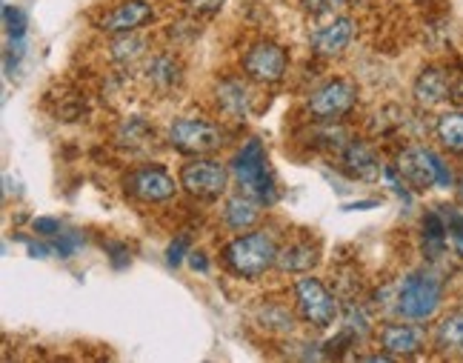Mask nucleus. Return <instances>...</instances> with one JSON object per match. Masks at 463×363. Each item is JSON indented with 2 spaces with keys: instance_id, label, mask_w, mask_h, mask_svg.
Instances as JSON below:
<instances>
[{
  "instance_id": "22",
  "label": "nucleus",
  "mask_w": 463,
  "mask_h": 363,
  "mask_svg": "<svg viewBox=\"0 0 463 363\" xmlns=\"http://www.w3.org/2000/svg\"><path fill=\"white\" fill-rule=\"evenodd\" d=\"M435 135L449 152L463 155V112H458V109H455V112L440 115L438 126H435Z\"/></svg>"
},
{
  "instance_id": "32",
  "label": "nucleus",
  "mask_w": 463,
  "mask_h": 363,
  "mask_svg": "<svg viewBox=\"0 0 463 363\" xmlns=\"http://www.w3.org/2000/svg\"><path fill=\"white\" fill-rule=\"evenodd\" d=\"M186 246H189V241H186V238L172 241V244H169V249H166V263H169V266H181Z\"/></svg>"
},
{
  "instance_id": "19",
  "label": "nucleus",
  "mask_w": 463,
  "mask_h": 363,
  "mask_svg": "<svg viewBox=\"0 0 463 363\" xmlns=\"http://www.w3.org/2000/svg\"><path fill=\"white\" fill-rule=\"evenodd\" d=\"M260 221V206L255 201V195H235L229 197L226 206H223V224L235 232H243V229H252L255 224Z\"/></svg>"
},
{
  "instance_id": "10",
  "label": "nucleus",
  "mask_w": 463,
  "mask_h": 363,
  "mask_svg": "<svg viewBox=\"0 0 463 363\" xmlns=\"http://www.w3.org/2000/svg\"><path fill=\"white\" fill-rule=\"evenodd\" d=\"M358 103V86L349 81H329L309 95V112L320 120L344 118Z\"/></svg>"
},
{
  "instance_id": "33",
  "label": "nucleus",
  "mask_w": 463,
  "mask_h": 363,
  "mask_svg": "<svg viewBox=\"0 0 463 363\" xmlns=\"http://www.w3.org/2000/svg\"><path fill=\"white\" fill-rule=\"evenodd\" d=\"M32 226L38 234H46V238H55V234H61V221H55V217H38Z\"/></svg>"
},
{
  "instance_id": "1",
  "label": "nucleus",
  "mask_w": 463,
  "mask_h": 363,
  "mask_svg": "<svg viewBox=\"0 0 463 363\" xmlns=\"http://www.w3.org/2000/svg\"><path fill=\"white\" fill-rule=\"evenodd\" d=\"M440 301H443V281L430 269H418L409 272L401 281L395 295V312L403 320L423 323L440 310Z\"/></svg>"
},
{
  "instance_id": "29",
  "label": "nucleus",
  "mask_w": 463,
  "mask_h": 363,
  "mask_svg": "<svg viewBox=\"0 0 463 363\" xmlns=\"http://www.w3.org/2000/svg\"><path fill=\"white\" fill-rule=\"evenodd\" d=\"M80 246H83V234H78V232L55 234V252H58L61 258H72Z\"/></svg>"
},
{
  "instance_id": "36",
  "label": "nucleus",
  "mask_w": 463,
  "mask_h": 363,
  "mask_svg": "<svg viewBox=\"0 0 463 363\" xmlns=\"http://www.w3.org/2000/svg\"><path fill=\"white\" fill-rule=\"evenodd\" d=\"M375 206H378V201H361V204H346L344 212H352V209H375Z\"/></svg>"
},
{
  "instance_id": "8",
  "label": "nucleus",
  "mask_w": 463,
  "mask_h": 363,
  "mask_svg": "<svg viewBox=\"0 0 463 363\" xmlns=\"http://www.w3.org/2000/svg\"><path fill=\"white\" fill-rule=\"evenodd\" d=\"M287 69H289V54L272 41H260L255 46H249V52L243 54V72L255 83H278L287 75Z\"/></svg>"
},
{
  "instance_id": "14",
  "label": "nucleus",
  "mask_w": 463,
  "mask_h": 363,
  "mask_svg": "<svg viewBox=\"0 0 463 363\" xmlns=\"http://www.w3.org/2000/svg\"><path fill=\"white\" fill-rule=\"evenodd\" d=\"M352 34H354L352 17H337L335 24L317 29L312 34V49H315V54H320V58H337V54L349 46Z\"/></svg>"
},
{
  "instance_id": "26",
  "label": "nucleus",
  "mask_w": 463,
  "mask_h": 363,
  "mask_svg": "<svg viewBox=\"0 0 463 363\" xmlns=\"http://www.w3.org/2000/svg\"><path fill=\"white\" fill-rule=\"evenodd\" d=\"M4 26H6V34L12 41H24L26 38V29H29V21L21 6H12L6 4L4 6Z\"/></svg>"
},
{
  "instance_id": "31",
  "label": "nucleus",
  "mask_w": 463,
  "mask_h": 363,
  "mask_svg": "<svg viewBox=\"0 0 463 363\" xmlns=\"http://www.w3.org/2000/svg\"><path fill=\"white\" fill-rule=\"evenodd\" d=\"M184 4L194 14H215V12H221L223 0H184Z\"/></svg>"
},
{
  "instance_id": "20",
  "label": "nucleus",
  "mask_w": 463,
  "mask_h": 363,
  "mask_svg": "<svg viewBox=\"0 0 463 363\" xmlns=\"http://www.w3.org/2000/svg\"><path fill=\"white\" fill-rule=\"evenodd\" d=\"M317 255L320 249L309 241H295V244H287L283 249H278V269L280 272H309L315 263H317Z\"/></svg>"
},
{
  "instance_id": "35",
  "label": "nucleus",
  "mask_w": 463,
  "mask_h": 363,
  "mask_svg": "<svg viewBox=\"0 0 463 363\" xmlns=\"http://www.w3.org/2000/svg\"><path fill=\"white\" fill-rule=\"evenodd\" d=\"M29 252H32L34 258H38V255H41V258H46L52 249H49V246H43V244H34V241H29Z\"/></svg>"
},
{
  "instance_id": "4",
  "label": "nucleus",
  "mask_w": 463,
  "mask_h": 363,
  "mask_svg": "<svg viewBox=\"0 0 463 363\" xmlns=\"http://www.w3.org/2000/svg\"><path fill=\"white\" fill-rule=\"evenodd\" d=\"M232 175H235L238 184L249 195H255L258 201H266V204L275 201V180H272V169H269V160H266L260 140L243 143L235 160H232Z\"/></svg>"
},
{
  "instance_id": "16",
  "label": "nucleus",
  "mask_w": 463,
  "mask_h": 363,
  "mask_svg": "<svg viewBox=\"0 0 463 363\" xmlns=\"http://www.w3.org/2000/svg\"><path fill=\"white\" fill-rule=\"evenodd\" d=\"M215 100H218V109L232 118V120H243L249 115V106H252V95H249V86L238 78H226L218 83L215 89Z\"/></svg>"
},
{
  "instance_id": "37",
  "label": "nucleus",
  "mask_w": 463,
  "mask_h": 363,
  "mask_svg": "<svg viewBox=\"0 0 463 363\" xmlns=\"http://www.w3.org/2000/svg\"><path fill=\"white\" fill-rule=\"evenodd\" d=\"M189 258H192V266H194V269H201V272H206V269H209V263H206V258H203V255H189Z\"/></svg>"
},
{
  "instance_id": "25",
  "label": "nucleus",
  "mask_w": 463,
  "mask_h": 363,
  "mask_svg": "<svg viewBox=\"0 0 463 363\" xmlns=\"http://www.w3.org/2000/svg\"><path fill=\"white\" fill-rule=\"evenodd\" d=\"M144 49H146V43L140 41L135 32H129V38H120V41L112 43V61H118V63H132V61L140 58V54H144Z\"/></svg>"
},
{
  "instance_id": "6",
  "label": "nucleus",
  "mask_w": 463,
  "mask_h": 363,
  "mask_svg": "<svg viewBox=\"0 0 463 363\" xmlns=\"http://www.w3.org/2000/svg\"><path fill=\"white\" fill-rule=\"evenodd\" d=\"M295 303L300 318L317 330H326L341 318V303L317 278H300L295 283Z\"/></svg>"
},
{
  "instance_id": "17",
  "label": "nucleus",
  "mask_w": 463,
  "mask_h": 363,
  "mask_svg": "<svg viewBox=\"0 0 463 363\" xmlns=\"http://www.w3.org/2000/svg\"><path fill=\"white\" fill-rule=\"evenodd\" d=\"M435 347L447 358H463V306L440 318L435 330Z\"/></svg>"
},
{
  "instance_id": "5",
  "label": "nucleus",
  "mask_w": 463,
  "mask_h": 363,
  "mask_svg": "<svg viewBox=\"0 0 463 363\" xmlns=\"http://www.w3.org/2000/svg\"><path fill=\"white\" fill-rule=\"evenodd\" d=\"M169 143L172 149L184 155H212L223 147V132L215 123L201 120V118H177L169 126Z\"/></svg>"
},
{
  "instance_id": "2",
  "label": "nucleus",
  "mask_w": 463,
  "mask_h": 363,
  "mask_svg": "<svg viewBox=\"0 0 463 363\" xmlns=\"http://www.w3.org/2000/svg\"><path fill=\"white\" fill-rule=\"evenodd\" d=\"M223 263L229 266L232 275L255 281L266 275V269L278 263V246L269 232H249L241 234L223 249Z\"/></svg>"
},
{
  "instance_id": "15",
  "label": "nucleus",
  "mask_w": 463,
  "mask_h": 363,
  "mask_svg": "<svg viewBox=\"0 0 463 363\" xmlns=\"http://www.w3.org/2000/svg\"><path fill=\"white\" fill-rule=\"evenodd\" d=\"M415 100L420 103V106H438V103H443L447 98H452V81H449V75L443 69H438V66H426L420 75H418V81H415Z\"/></svg>"
},
{
  "instance_id": "38",
  "label": "nucleus",
  "mask_w": 463,
  "mask_h": 363,
  "mask_svg": "<svg viewBox=\"0 0 463 363\" xmlns=\"http://www.w3.org/2000/svg\"><path fill=\"white\" fill-rule=\"evenodd\" d=\"M458 201H460V206H463V175L458 177Z\"/></svg>"
},
{
  "instance_id": "27",
  "label": "nucleus",
  "mask_w": 463,
  "mask_h": 363,
  "mask_svg": "<svg viewBox=\"0 0 463 363\" xmlns=\"http://www.w3.org/2000/svg\"><path fill=\"white\" fill-rule=\"evenodd\" d=\"M344 332L352 340H364L369 335V318L358 310V306H349L346 315H344Z\"/></svg>"
},
{
  "instance_id": "23",
  "label": "nucleus",
  "mask_w": 463,
  "mask_h": 363,
  "mask_svg": "<svg viewBox=\"0 0 463 363\" xmlns=\"http://www.w3.org/2000/svg\"><path fill=\"white\" fill-rule=\"evenodd\" d=\"M258 320L263 323V330H272V332H292V312L287 306L280 303H266Z\"/></svg>"
},
{
  "instance_id": "7",
  "label": "nucleus",
  "mask_w": 463,
  "mask_h": 363,
  "mask_svg": "<svg viewBox=\"0 0 463 363\" xmlns=\"http://www.w3.org/2000/svg\"><path fill=\"white\" fill-rule=\"evenodd\" d=\"M229 184V172L221 160L212 158H198L184 163L181 169V186L192 195L201 197V201H212V197H221Z\"/></svg>"
},
{
  "instance_id": "21",
  "label": "nucleus",
  "mask_w": 463,
  "mask_h": 363,
  "mask_svg": "<svg viewBox=\"0 0 463 363\" xmlns=\"http://www.w3.org/2000/svg\"><path fill=\"white\" fill-rule=\"evenodd\" d=\"M449 244V229H447V217L438 212H426L423 215V249L426 255H443V249Z\"/></svg>"
},
{
  "instance_id": "12",
  "label": "nucleus",
  "mask_w": 463,
  "mask_h": 363,
  "mask_svg": "<svg viewBox=\"0 0 463 363\" xmlns=\"http://www.w3.org/2000/svg\"><path fill=\"white\" fill-rule=\"evenodd\" d=\"M381 347L392 358H415L426 347V332L420 326L409 323H389L381 330Z\"/></svg>"
},
{
  "instance_id": "24",
  "label": "nucleus",
  "mask_w": 463,
  "mask_h": 363,
  "mask_svg": "<svg viewBox=\"0 0 463 363\" xmlns=\"http://www.w3.org/2000/svg\"><path fill=\"white\" fill-rule=\"evenodd\" d=\"M155 138V132L149 129L146 123H140L137 118L127 120L120 126V132H118V143L120 147H129V149H140V147H146V140Z\"/></svg>"
},
{
  "instance_id": "28",
  "label": "nucleus",
  "mask_w": 463,
  "mask_h": 363,
  "mask_svg": "<svg viewBox=\"0 0 463 363\" xmlns=\"http://www.w3.org/2000/svg\"><path fill=\"white\" fill-rule=\"evenodd\" d=\"M447 217V229H449V241L455 246V252L463 258V212L458 209H449V215H443Z\"/></svg>"
},
{
  "instance_id": "9",
  "label": "nucleus",
  "mask_w": 463,
  "mask_h": 363,
  "mask_svg": "<svg viewBox=\"0 0 463 363\" xmlns=\"http://www.w3.org/2000/svg\"><path fill=\"white\" fill-rule=\"evenodd\" d=\"M123 186H127V192L132 197H137V201H144V204H164V201H169V197H175V192H177V184L169 175V169L157 167V163L132 169Z\"/></svg>"
},
{
  "instance_id": "34",
  "label": "nucleus",
  "mask_w": 463,
  "mask_h": 363,
  "mask_svg": "<svg viewBox=\"0 0 463 363\" xmlns=\"http://www.w3.org/2000/svg\"><path fill=\"white\" fill-rule=\"evenodd\" d=\"M106 249H109L112 252V263L115 266H123V263H127V258H129V249L127 246H120V244H109V246H106Z\"/></svg>"
},
{
  "instance_id": "3",
  "label": "nucleus",
  "mask_w": 463,
  "mask_h": 363,
  "mask_svg": "<svg viewBox=\"0 0 463 363\" xmlns=\"http://www.w3.org/2000/svg\"><path fill=\"white\" fill-rule=\"evenodd\" d=\"M398 172L415 192H426L432 186H440V189L452 186L449 167L426 147H406L398 158Z\"/></svg>"
},
{
  "instance_id": "11",
  "label": "nucleus",
  "mask_w": 463,
  "mask_h": 363,
  "mask_svg": "<svg viewBox=\"0 0 463 363\" xmlns=\"http://www.w3.org/2000/svg\"><path fill=\"white\" fill-rule=\"evenodd\" d=\"M152 21H155V9L146 0H123V4H118L112 12H106L100 17V29L112 34H129Z\"/></svg>"
},
{
  "instance_id": "30",
  "label": "nucleus",
  "mask_w": 463,
  "mask_h": 363,
  "mask_svg": "<svg viewBox=\"0 0 463 363\" xmlns=\"http://www.w3.org/2000/svg\"><path fill=\"white\" fill-rule=\"evenodd\" d=\"M304 6L312 14H329V12H337L341 6H346V0H304Z\"/></svg>"
},
{
  "instance_id": "18",
  "label": "nucleus",
  "mask_w": 463,
  "mask_h": 363,
  "mask_svg": "<svg viewBox=\"0 0 463 363\" xmlns=\"http://www.w3.org/2000/svg\"><path fill=\"white\" fill-rule=\"evenodd\" d=\"M144 81L157 92H172L181 83V63L172 54H155L144 63Z\"/></svg>"
},
{
  "instance_id": "13",
  "label": "nucleus",
  "mask_w": 463,
  "mask_h": 363,
  "mask_svg": "<svg viewBox=\"0 0 463 363\" xmlns=\"http://www.w3.org/2000/svg\"><path fill=\"white\" fill-rule=\"evenodd\" d=\"M344 169L352 177L364 180V184H372V180L383 177V167H381L375 149L364 140H349V147L344 149Z\"/></svg>"
}]
</instances>
